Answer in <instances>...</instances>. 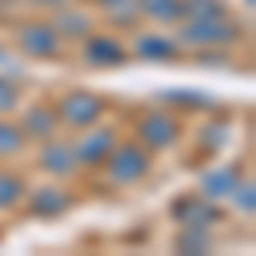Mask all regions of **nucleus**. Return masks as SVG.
I'll return each mask as SVG.
<instances>
[]
</instances>
